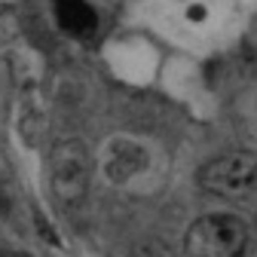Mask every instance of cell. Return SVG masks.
Masks as SVG:
<instances>
[{"instance_id": "cell-6", "label": "cell", "mask_w": 257, "mask_h": 257, "mask_svg": "<svg viewBox=\"0 0 257 257\" xmlns=\"http://www.w3.org/2000/svg\"><path fill=\"white\" fill-rule=\"evenodd\" d=\"M132 257H178V254H175V248L166 245L163 239L150 236V239H138V242L132 245Z\"/></svg>"}, {"instance_id": "cell-3", "label": "cell", "mask_w": 257, "mask_h": 257, "mask_svg": "<svg viewBox=\"0 0 257 257\" xmlns=\"http://www.w3.org/2000/svg\"><path fill=\"white\" fill-rule=\"evenodd\" d=\"M199 184L220 199H248L257 190V156L248 150L220 153L202 166Z\"/></svg>"}, {"instance_id": "cell-2", "label": "cell", "mask_w": 257, "mask_h": 257, "mask_svg": "<svg viewBox=\"0 0 257 257\" xmlns=\"http://www.w3.org/2000/svg\"><path fill=\"white\" fill-rule=\"evenodd\" d=\"M248 227L233 214H205L193 220L184 236L187 257H245L248 254Z\"/></svg>"}, {"instance_id": "cell-1", "label": "cell", "mask_w": 257, "mask_h": 257, "mask_svg": "<svg viewBox=\"0 0 257 257\" xmlns=\"http://www.w3.org/2000/svg\"><path fill=\"white\" fill-rule=\"evenodd\" d=\"M95 172L92 150L83 144V138H61L49 150V181L52 193L64 205H77L86 199L89 184Z\"/></svg>"}, {"instance_id": "cell-5", "label": "cell", "mask_w": 257, "mask_h": 257, "mask_svg": "<svg viewBox=\"0 0 257 257\" xmlns=\"http://www.w3.org/2000/svg\"><path fill=\"white\" fill-rule=\"evenodd\" d=\"M55 25L74 40H89L98 31V13L89 0H49Z\"/></svg>"}, {"instance_id": "cell-4", "label": "cell", "mask_w": 257, "mask_h": 257, "mask_svg": "<svg viewBox=\"0 0 257 257\" xmlns=\"http://www.w3.org/2000/svg\"><path fill=\"white\" fill-rule=\"evenodd\" d=\"M147 153L128 138H110V144L101 153V169L113 184H122L128 178H135L138 172H144Z\"/></svg>"}]
</instances>
